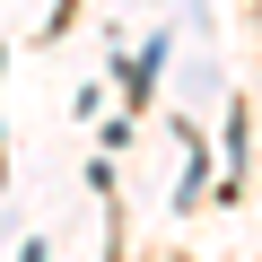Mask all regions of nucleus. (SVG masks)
Listing matches in <instances>:
<instances>
[{"label":"nucleus","mask_w":262,"mask_h":262,"mask_svg":"<svg viewBox=\"0 0 262 262\" xmlns=\"http://www.w3.org/2000/svg\"><path fill=\"white\" fill-rule=\"evenodd\" d=\"M158 61H166V44H149V53H131V70H122V88H131V96H149V79H158Z\"/></svg>","instance_id":"obj_1"}]
</instances>
